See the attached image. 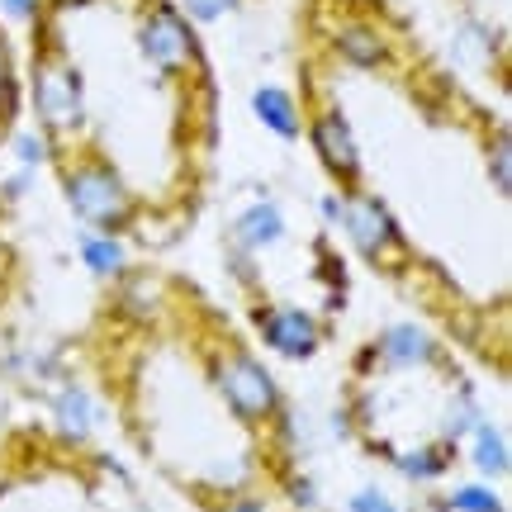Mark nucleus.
<instances>
[{"label": "nucleus", "mask_w": 512, "mask_h": 512, "mask_svg": "<svg viewBox=\"0 0 512 512\" xmlns=\"http://www.w3.org/2000/svg\"><path fill=\"white\" fill-rule=\"evenodd\" d=\"M15 162L19 166H29V171H38V166H48L57 157V147H53V138L43 133V128H24V133H15Z\"/></svg>", "instance_id": "nucleus-18"}, {"label": "nucleus", "mask_w": 512, "mask_h": 512, "mask_svg": "<svg viewBox=\"0 0 512 512\" xmlns=\"http://www.w3.org/2000/svg\"><path fill=\"white\" fill-rule=\"evenodd\" d=\"M53 418H57V432L67 441H86L95 432V422H100V408H95V399L76 380H62L53 389Z\"/></svg>", "instance_id": "nucleus-11"}, {"label": "nucleus", "mask_w": 512, "mask_h": 512, "mask_svg": "<svg viewBox=\"0 0 512 512\" xmlns=\"http://www.w3.org/2000/svg\"><path fill=\"white\" fill-rule=\"evenodd\" d=\"M290 503H294V508H304V512L318 508V489H313L309 475H294L290 479Z\"/></svg>", "instance_id": "nucleus-24"}, {"label": "nucleus", "mask_w": 512, "mask_h": 512, "mask_svg": "<svg viewBox=\"0 0 512 512\" xmlns=\"http://www.w3.org/2000/svg\"><path fill=\"white\" fill-rule=\"evenodd\" d=\"M309 143L318 152V162L328 166L332 176L342 185H356L361 181V143H356V133H351L347 114L342 110H318L309 119Z\"/></svg>", "instance_id": "nucleus-8"}, {"label": "nucleus", "mask_w": 512, "mask_h": 512, "mask_svg": "<svg viewBox=\"0 0 512 512\" xmlns=\"http://www.w3.org/2000/svg\"><path fill=\"white\" fill-rule=\"evenodd\" d=\"M214 384H219L223 403L238 413L242 422H271L285 399H280V384L266 366H261V356H252L247 347H223L214 356Z\"/></svg>", "instance_id": "nucleus-3"}, {"label": "nucleus", "mask_w": 512, "mask_h": 512, "mask_svg": "<svg viewBox=\"0 0 512 512\" xmlns=\"http://www.w3.org/2000/svg\"><path fill=\"white\" fill-rule=\"evenodd\" d=\"M223 512H266V503L261 498H238V503H228Z\"/></svg>", "instance_id": "nucleus-28"}, {"label": "nucleus", "mask_w": 512, "mask_h": 512, "mask_svg": "<svg viewBox=\"0 0 512 512\" xmlns=\"http://www.w3.org/2000/svg\"><path fill=\"white\" fill-rule=\"evenodd\" d=\"M441 356V342L422 323H389L361 356V370H389V375H408V370H432Z\"/></svg>", "instance_id": "nucleus-6"}, {"label": "nucleus", "mask_w": 512, "mask_h": 512, "mask_svg": "<svg viewBox=\"0 0 512 512\" xmlns=\"http://www.w3.org/2000/svg\"><path fill=\"white\" fill-rule=\"evenodd\" d=\"M138 53L162 81H176V76H200L204 72V53L200 38H195V24L181 15V5L171 0H152L138 19Z\"/></svg>", "instance_id": "nucleus-2"}, {"label": "nucleus", "mask_w": 512, "mask_h": 512, "mask_svg": "<svg viewBox=\"0 0 512 512\" xmlns=\"http://www.w3.org/2000/svg\"><path fill=\"white\" fill-rule=\"evenodd\" d=\"M34 114L48 138H72L86 128V86H81V72L62 57L43 53L34 62Z\"/></svg>", "instance_id": "nucleus-4"}, {"label": "nucleus", "mask_w": 512, "mask_h": 512, "mask_svg": "<svg viewBox=\"0 0 512 512\" xmlns=\"http://www.w3.org/2000/svg\"><path fill=\"white\" fill-rule=\"evenodd\" d=\"M76 256H81V266H86L95 280H119V275H128V247L119 233H86Z\"/></svg>", "instance_id": "nucleus-13"}, {"label": "nucleus", "mask_w": 512, "mask_h": 512, "mask_svg": "<svg viewBox=\"0 0 512 512\" xmlns=\"http://www.w3.org/2000/svg\"><path fill=\"white\" fill-rule=\"evenodd\" d=\"M328 427H332V432H337V437H342V441H347L351 432H356V418H351V408H347V403H342V408H332Z\"/></svg>", "instance_id": "nucleus-27"}, {"label": "nucleus", "mask_w": 512, "mask_h": 512, "mask_svg": "<svg viewBox=\"0 0 512 512\" xmlns=\"http://www.w3.org/2000/svg\"><path fill=\"white\" fill-rule=\"evenodd\" d=\"M475 422H484V403H479L475 384L460 380L451 389V399H446V413H441V441L446 446H456L460 437H470L475 432Z\"/></svg>", "instance_id": "nucleus-16"}, {"label": "nucleus", "mask_w": 512, "mask_h": 512, "mask_svg": "<svg viewBox=\"0 0 512 512\" xmlns=\"http://www.w3.org/2000/svg\"><path fill=\"white\" fill-rule=\"evenodd\" d=\"M332 48H337V57L351 62V67H380V62H389V43H384V34L370 19H347V24L332 34Z\"/></svg>", "instance_id": "nucleus-12"}, {"label": "nucleus", "mask_w": 512, "mask_h": 512, "mask_svg": "<svg viewBox=\"0 0 512 512\" xmlns=\"http://www.w3.org/2000/svg\"><path fill=\"white\" fill-rule=\"evenodd\" d=\"M62 195L86 233H124L133 223V190L105 157H76L62 166Z\"/></svg>", "instance_id": "nucleus-1"}, {"label": "nucleus", "mask_w": 512, "mask_h": 512, "mask_svg": "<svg viewBox=\"0 0 512 512\" xmlns=\"http://www.w3.org/2000/svg\"><path fill=\"white\" fill-rule=\"evenodd\" d=\"M337 228L351 238V247L366 256V261H389V256L403 252V233L399 219L389 214V204L380 195H366V190H342V219Z\"/></svg>", "instance_id": "nucleus-5"}, {"label": "nucleus", "mask_w": 512, "mask_h": 512, "mask_svg": "<svg viewBox=\"0 0 512 512\" xmlns=\"http://www.w3.org/2000/svg\"><path fill=\"white\" fill-rule=\"evenodd\" d=\"M347 512H403V508L389 494H384V489L366 484V489H356V494L347 498Z\"/></svg>", "instance_id": "nucleus-22"}, {"label": "nucleus", "mask_w": 512, "mask_h": 512, "mask_svg": "<svg viewBox=\"0 0 512 512\" xmlns=\"http://www.w3.org/2000/svg\"><path fill=\"white\" fill-rule=\"evenodd\" d=\"M252 328H256V337H261L275 356H285V361H309V356H318V347H323L318 318L304 309H294V304H256Z\"/></svg>", "instance_id": "nucleus-7"}, {"label": "nucleus", "mask_w": 512, "mask_h": 512, "mask_svg": "<svg viewBox=\"0 0 512 512\" xmlns=\"http://www.w3.org/2000/svg\"><path fill=\"white\" fill-rule=\"evenodd\" d=\"M470 460H475V470L484 479H508V470H512L508 437H503L489 418L475 422V432H470Z\"/></svg>", "instance_id": "nucleus-15"}, {"label": "nucleus", "mask_w": 512, "mask_h": 512, "mask_svg": "<svg viewBox=\"0 0 512 512\" xmlns=\"http://www.w3.org/2000/svg\"><path fill=\"white\" fill-rule=\"evenodd\" d=\"M233 242H238L242 252L261 256L266 247H275V242H285V214H280V204L275 200H252L247 209H238L233 214Z\"/></svg>", "instance_id": "nucleus-9"}, {"label": "nucleus", "mask_w": 512, "mask_h": 512, "mask_svg": "<svg viewBox=\"0 0 512 512\" xmlns=\"http://www.w3.org/2000/svg\"><path fill=\"white\" fill-rule=\"evenodd\" d=\"M0 10L10 19H24V24H38L43 10H48V0H0Z\"/></svg>", "instance_id": "nucleus-23"}, {"label": "nucleus", "mask_w": 512, "mask_h": 512, "mask_svg": "<svg viewBox=\"0 0 512 512\" xmlns=\"http://www.w3.org/2000/svg\"><path fill=\"white\" fill-rule=\"evenodd\" d=\"M114 285H124L119 290V309L128 318H138V323H147V318H157L166 309V290L157 275H119Z\"/></svg>", "instance_id": "nucleus-17"}, {"label": "nucleus", "mask_w": 512, "mask_h": 512, "mask_svg": "<svg viewBox=\"0 0 512 512\" xmlns=\"http://www.w3.org/2000/svg\"><path fill=\"white\" fill-rule=\"evenodd\" d=\"M176 5H181V15L190 19V24H214V19L233 15L242 0H176Z\"/></svg>", "instance_id": "nucleus-21"}, {"label": "nucleus", "mask_w": 512, "mask_h": 512, "mask_svg": "<svg viewBox=\"0 0 512 512\" xmlns=\"http://www.w3.org/2000/svg\"><path fill=\"white\" fill-rule=\"evenodd\" d=\"M389 460H394V470H399L403 479L432 484V479H441L451 470V446H446V441H418L413 451H389Z\"/></svg>", "instance_id": "nucleus-14"}, {"label": "nucleus", "mask_w": 512, "mask_h": 512, "mask_svg": "<svg viewBox=\"0 0 512 512\" xmlns=\"http://www.w3.org/2000/svg\"><path fill=\"white\" fill-rule=\"evenodd\" d=\"M252 114H256V124L271 128L280 143H294V138L304 133V105H299L285 86H256Z\"/></svg>", "instance_id": "nucleus-10"}, {"label": "nucleus", "mask_w": 512, "mask_h": 512, "mask_svg": "<svg viewBox=\"0 0 512 512\" xmlns=\"http://www.w3.org/2000/svg\"><path fill=\"white\" fill-rule=\"evenodd\" d=\"M252 261H256V256H252V252H242L238 242H233V247H228V271L238 275V280H252V271H256Z\"/></svg>", "instance_id": "nucleus-26"}, {"label": "nucleus", "mask_w": 512, "mask_h": 512, "mask_svg": "<svg viewBox=\"0 0 512 512\" xmlns=\"http://www.w3.org/2000/svg\"><path fill=\"white\" fill-rule=\"evenodd\" d=\"M34 181H38L34 171H29V166H19L10 181H0V195H5V200H24V195L34 190Z\"/></svg>", "instance_id": "nucleus-25"}, {"label": "nucleus", "mask_w": 512, "mask_h": 512, "mask_svg": "<svg viewBox=\"0 0 512 512\" xmlns=\"http://www.w3.org/2000/svg\"><path fill=\"white\" fill-rule=\"evenodd\" d=\"M446 508L451 512H508V503L489 484H460V489L446 494Z\"/></svg>", "instance_id": "nucleus-19"}, {"label": "nucleus", "mask_w": 512, "mask_h": 512, "mask_svg": "<svg viewBox=\"0 0 512 512\" xmlns=\"http://www.w3.org/2000/svg\"><path fill=\"white\" fill-rule=\"evenodd\" d=\"M489 176H494V190L508 200L512 190V143L508 133H494V152H489Z\"/></svg>", "instance_id": "nucleus-20"}]
</instances>
